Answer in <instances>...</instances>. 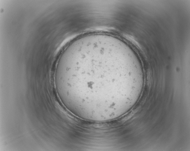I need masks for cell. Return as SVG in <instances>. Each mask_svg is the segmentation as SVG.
Here are the masks:
<instances>
[{"label": "cell", "instance_id": "6da1fadb", "mask_svg": "<svg viewBox=\"0 0 190 151\" xmlns=\"http://www.w3.org/2000/svg\"><path fill=\"white\" fill-rule=\"evenodd\" d=\"M55 79L60 99L72 113L104 121L133 103L143 87L145 75L129 46L117 38L98 34L79 38L68 46L58 61Z\"/></svg>", "mask_w": 190, "mask_h": 151}]
</instances>
